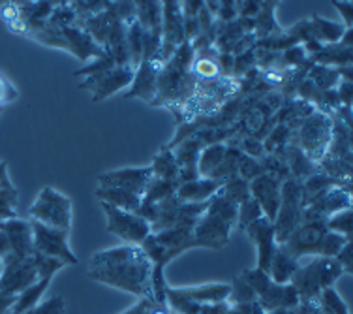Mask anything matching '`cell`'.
<instances>
[{"instance_id": "6da1fadb", "label": "cell", "mask_w": 353, "mask_h": 314, "mask_svg": "<svg viewBox=\"0 0 353 314\" xmlns=\"http://www.w3.org/2000/svg\"><path fill=\"white\" fill-rule=\"evenodd\" d=\"M87 275L102 284L152 301V264L139 245H123L96 253Z\"/></svg>"}, {"instance_id": "7a4b0ae2", "label": "cell", "mask_w": 353, "mask_h": 314, "mask_svg": "<svg viewBox=\"0 0 353 314\" xmlns=\"http://www.w3.org/2000/svg\"><path fill=\"white\" fill-rule=\"evenodd\" d=\"M237 204L224 198L220 190L209 199L207 211L199 217L194 228V245L222 248L230 241L231 230L237 224Z\"/></svg>"}, {"instance_id": "3957f363", "label": "cell", "mask_w": 353, "mask_h": 314, "mask_svg": "<svg viewBox=\"0 0 353 314\" xmlns=\"http://www.w3.org/2000/svg\"><path fill=\"white\" fill-rule=\"evenodd\" d=\"M342 273L344 271L334 258L314 256L308 266H299V269L290 280V284L299 294L301 303H314L323 290L333 288L334 280Z\"/></svg>"}, {"instance_id": "277c9868", "label": "cell", "mask_w": 353, "mask_h": 314, "mask_svg": "<svg viewBox=\"0 0 353 314\" xmlns=\"http://www.w3.org/2000/svg\"><path fill=\"white\" fill-rule=\"evenodd\" d=\"M305 199H303V183L299 179L290 177L280 186V207L276 219L272 222L276 245H284L303 222Z\"/></svg>"}, {"instance_id": "5b68a950", "label": "cell", "mask_w": 353, "mask_h": 314, "mask_svg": "<svg viewBox=\"0 0 353 314\" xmlns=\"http://www.w3.org/2000/svg\"><path fill=\"white\" fill-rule=\"evenodd\" d=\"M30 220H36L40 224L59 228V230H70L72 226V199L64 196L62 192L54 190L53 186H46L38 194V198L30 209H28Z\"/></svg>"}, {"instance_id": "8992f818", "label": "cell", "mask_w": 353, "mask_h": 314, "mask_svg": "<svg viewBox=\"0 0 353 314\" xmlns=\"http://www.w3.org/2000/svg\"><path fill=\"white\" fill-rule=\"evenodd\" d=\"M331 137H333L331 117L325 115L323 111L314 110L312 115H308L301 123V128L297 132V139H299L297 147L316 164V162H321V158L325 157Z\"/></svg>"}, {"instance_id": "52a82bcc", "label": "cell", "mask_w": 353, "mask_h": 314, "mask_svg": "<svg viewBox=\"0 0 353 314\" xmlns=\"http://www.w3.org/2000/svg\"><path fill=\"white\" fill-rule=\"evenodd\" d=\"M102 207L108 217V232L123 239L126 245H141L152 233L149 222L136 213L123 211L108 204H102Z\"/></svg>"}, {"instance_id": "ba28073f", "label": "cell", "mask_w": 353, "mask_h": 314, "mask_svg": "<svg viewBox=\"0 0 353 314\" xmlns=\"http://www.w3.org/2000/svg\"><path fill=\"white\" fill-rule=\"evenodd\" d=\"M30 226H32L36 253L49 256V258L61 259L66 266H75L77 264V256L72 253V248L68 245L70 230L51 228V226L40 224L36 220H30Z\"/></svg>"}, {"instance_id": "9c48e42d", "label": "cell", "mask_w": 353, "mask_h": 314, "mask_svg": "<svg viewBox=\"0 0 353 314\" xmlns=\"http://www.w3.org/2000/svg\"><path fill=\"white\" fill-rule=\"evenodd\" d=\"M34 258H19L8 254L2 258V275H0V292L6 295H17L28 286L38 282Z\"/></svg>"}, {"instance_id": "30bf717a", "label": "cell", "mask_w": 353, "mask_h": 314, "mask_svg": "<svg viewBox=\"0 0 353 314\" xmlns=\"http://www.w3.org/2000/svg\"><path fill=\"white\" fill-rule=\"evenodd\" d=\"M327 233L329 230H327L325 220H303L299 228L280 246H284L285 251L297 259L303 256H319Z\"/></svg>"}, {"instance_id": "8fae6325", "label": "cell", "mask_w": 353, "mask_h": 314, "mask_svg": "<svg viewBox=\"0 0 353 314\" xmlns=\"http://www.w3.org/2000/svg\"><path fill=\"white\" fill-rule=\"evenodd\" d=\"M136 75V68L132 66H111L102 72L88 75L87 79L79 85V89H87L92 92V100L100 102L105 100L108 96H111L117 90L124 89L126 85L134 81Z\"/></svg>"}, {"instance_id": "7c38bea8", "label": "cell", "mask_w": 353, "mask_h": 314, "mask_svg": "<svg viewBox=\"0 0 353 314\" xmlns=\"http://www.w3.org/2000/svg\"><path fill=\"white\" fill-rule=\"evenodd\" d=\"M152 177L154 175H152L150 166H147V168H123V170H113L98 175V183H100V186L124 188V190L134 192L143 198Z\"/></svg>"}, {"instance_id": "4fadbf2b", "label": "cell", "mask_w": 353, "mask_h": 314, "mask_svg": "<svg viewBox=\"0 0 353 314\" xmlns=\"http://www.w3.org/2000/svg\"><path fill=\"white\" fill-rule=\"evenodd\" d=\"M280 186H282V183H280L279 179H274L269 173H261L259 177L248 183L250 198L259 205L265 219H269L271 222H274L276 213H279Z\"/></svg>"}, {"instance_id": "5bb4252c", "label": "cell", "mask_w": 353, "mask_h": 314, "mask_svg": "<svg viewBox=\"0 0 353 314\" xmlns=\"http://www.w3.org/2000/svg\"><path fill=\"white\" fill-rule=\"evenodd\" d=\"M162 62L160 59H150V61H143L136 68L134 75V85L128 90V95L124 98H141L145 102L154 104V98L158 96V75L162 70Z\"/></svg>"}, {"instance_id": "9a60e30c", "label": "cell", "mask_w": 353, "mask_h": 314, "mask_svg": "<svg viewBox=\"0 0 353 314\" xmlns=\"http://www.w3.org/2000/svg\"><path fill=\"white\" fill-rule=\"evenodd\" d=\"M246 233L250 237L256 246H258V269L261 271H269V266H271L272 254L276 251V239H274V228H272V222L269 219H258L256 222H252L248 228H246Z\"/></svg>"}, {"instance_id": "2e32d148", "label": "cell", "mask_w": 353, "mask_h": 314, "mask_svg": "<svg viewBox=\"0 0 353 314\" xmlns=\"http://www.w3.org/2000/svg\"><path fill=\"white\" fill-rule=\"evenodd\" d=\"M2 232L6 233L10 241V251L19 258H32L34 256V237H32V226L30 220L12 219L6 220L2 226Z\"/></svg>"}, {"instance_id": "e0dca14e", "label": "cell", "mask_w": 353, "mask_h": 314, "mask_svg": "<svg viewBox=\"0 0 353 314\" xmlns=\"http://www.w3.org/2000/svg\"><path fill=\"white\" fill-rule=\"evenodd\" d=\"M201 149H203V141H201V137L196 136L184 139L183 144L179 145V149L173 153L176 166H179V181L181 183H188V181L199 179L197 160H199Z\"/></svg>"}, {"instance_id": "ac0fdd59", "label": "cell", "mask_w": 353, "mask_h": 314, "mask_svg": "<svg viewBox=\"0 0 353 314\" xmlns=\"http://www.w3.org/2000/svg\"><path fill=\"white\" fill-rule=\"evenodd\" d=\"M158 243L162 245L163 253H165V262L170 264L171 259L183 254L188 248H194V228L190 226H175L170 230L154 233Z\"/></svg>"}, {"instance_id": "d6986e66", "label": "cell", "mask_w": 353, "mask_h": 314, "mask_svg": "<svg viewBox=\"0 0 353 314\" xmlns=\"http://www.w3.org/2000/svg\"><path fill=\"white\" fill-rule=\"evenodd\" d=\"M224 181H216V179H196V181H188V183H181L176 188L175 196L184 204H205L218 194L222 188Z\"/></svg>"}, {"instance_id": "ffe728a7", "label": "cell", "mask_w": 353, "mask_h": 314, "mask_svg": "<svg viewBox=\"0 0 353 314\" xmlns=\"http://www.w3.org/2000/svg\"><path fill=\"white\" fill-rule=\"evenodd\" d=\"M176 295H181L184 300L197 303L203 307L205 303H220L230 297L231 286L230 284H201V286H192V288H171Z\"/></svg>"}, {"instance_id": "44dd1931", "label": "cell", "mask_w": 353, "mask_h": 314, "mask_svg": "<svg viewBox=\"0 0 353 314\" xmlns=\"http://www.w3.org/2000/svg\"><path fill=\"white\" fill-rule=\"evenodd\" d=\"M94 194L96 198L100 199V204H108L123 211L136 213L141 205V196L124 188H117V186H100Z\"/></svg>"}, {"instance_id": "7402d4cb", "label": "cell", "mask_w": 353, "mask_h": 314, "mask_svg": "<svg viewBox=\"0 0 353 314\" xmlns=\"http://www.w3.org/2000/svg\"><path fill=\"white\" fill-rule=\"evenodd\" d=\"M299 259L293 258L292 254L285 251L284 246H276V251L272 254L271 266H269V277H271L276 284H290V280L299 269Z\"/></svg>"}, {"instance_id": "603a6c76", "label": "cell", "mask_w": 353, "mask_h": 314, "mask_svg": "<svg viewBox=\"0 0 353 314\" xmlns=\"http://www.w3.org/2000/svg\"><path fill=\"white\" fill-rule=\"evenodd\" d=\"M225 149L228 145L224 144H211L201 149L199 153V160H197V173L201 179H212L214 173L222 164V160L225 157Z\"/></svg>"}, {"instance_id": "cb8c5ba5", "label": "cell", "mask_w": 353, "mask_h": 314, "mask_svg": "<svg viewBox=\"0 0 353 314\" xmlns=\"http://www.w3.org/2000/svg\"><path fill=\"white\" fill-rule=\"evenodd\" d=\"M49 284H51V279H40L32 286H28L27 290H23L21 294L15 295L14 305L10 307V314H23L30 311L32 307H36L41 295L46 294Z\"/></svg>"}, {"instance_id": "d4e9b609", "label": "cell", "mask_w": 353, "mask_h": 314, "mask_svg": "<svg viewBox=\"0 0 353 314\" xmlns=\"http://www.w3.org/2000/svg\"><path fill=\"white\" fill-rule=\"evenodd\" d=\"M310 32L318 41H329V43H334V41H342V36L346 35V30L339 23H333V21L321 19V17H314L310 21Z\"/></svg>"}, {"instance_id": "484cf974", "label": "cell", "mask_w": 353, "mask_h": 314, "mask_svg": "<svg viewBox=\"0 0 353 314\" xmlns=\"http://www.w3.org/2000/svg\"><path fill=\"white\" fill-rule=\"evenodd\" d=\"M150 170H152V175L157 179L181 183V181H179V166H176L175 162V155L170 153V150H162V153L154 158V162L150 164Z\"/></svg>"}, {"instance_id": "4316f807", "label": "cell", "mask_w": 353, "mask_h": 314, "mask_svg": "<svg viewBox=\"0 0 353 314\" xmlns=\"http://www.w3.org/2000/svg\"><path fill=\"white\" fill-rule=\"evenodd\" d=\"M220 194L224 198L231 199L233 204L241 205L243 202L250 198V188H248V183L245 179H241L239 175H233V177L225 179L224 185L220 188Z\"/></svg>"}, {"instance_id": "83f0119b", "label": "cell", "mask_w": 353, "mask_h": 314, "mask_svg": "<svg viewBox=\"0 0 353 314\" xmlns=\"http://www.w3.org/2000/svg\"><path fill=\"white\" fill-rule=\"evenodd\" d=\"M17 199H19V192L15 186H8V188H0V220L17 219Z\"/></svg>"}, {"instance_id": "f1b7e54d", "label": "cell", "mask_w": 353, "mask_h": 314, "mask_svg": "<svg viewBox=\"0 0 353 314\" xmlns=\"http://www.w3.org/2000/svg\"><path fill=\"white\" fill-rule=\"evenodd\" d=\"M261 217H263V213H261L259 205L252 198H248L237 207V226L241 230H246L252 222H256Z\"/></svg>"}, {"instance_id": "f546056e", "label": "cell", "mask_w": 353, "mask_h": 314, "mask_svg": "<svg viewBox=\"0 0 353 314\" xmlns=\"http://www.w3.org/2000/svg\"><path fill=\"white\" fill-rule=\"evenodd\" d=\"M34 266L36 271H38V279H53L57 271H61L62 267H66L64 262L61 259L49 258V256H43V254L34 253Z\"/></svg>"}, {"instance_id": "4dcf8cb0", "label": "cell", "mask_w": 353, "mask_h": 314, "mask_svg": "<svg viewBox=\"0 0 353 314\" xmlns=\"http://www.w3.org/2000/svg\"><path fill=\"white\" fill-rule=\"evenodd\" d=\"M327 230H331L334 233H340L344 237H352V209L346 211L334 213L333 217H329L325 220Z\"/></svg>"}, {"instance_id": "1f68e13d", "label": "cell", "mask_w": 353, "mask_h": 314, "mask_svg": "<svg viewBox=\"0 0 353 314\" xmlns=\"http://www.w3.org/2000/svg\"><path fill=\"white\" fill-rule=\"evenodd\" d=\"M261 173H265L261 162L256 160V158H250V157H246V155H243V158L239 160V168H237L239 177L245 179L246 183H250V181H254L256 177H259Z\"/></svg>"}, {"instance_id": "d6a6232c", "label": "cell", "mask_w": 353, "mask_h": 314, "mask_svg": "<svg viewBox=\"0 0 353 314\" xmlns=\"http://www.w3.org/2000/svg\"><path fill=\"white\" fill-rule=\"evenodd\" d=\"M194 72L203 79H212L220 72V64L211 55H201L194 62Z\"/></svg>"}, {"instance_id": "836d02e7", "label": "cell", "mask_w": 353, "mask_h": 314, "mask_svg": "<svg viewBox=\"0 0 353 314\" xmlns=\"http://www.w3.org/2000/svg\"><path fill=\"white\" fill-rule=\"evenodd\" d=\"M66 313V305H64V300H62L61 295H54L51 300H48L46 303H41V305H36L30 311L23 314H64Z\"/></svg>"}, {"instance_id": "e575fe53", "label": "cell", "mask_w": 353, "mask_h": 314, "mask_svg": "<svg viewBox=\"0 0 353 314\" xmlns=\"http://www.w3.org/2000/svg\"><path fill=\"white\" fill-rule=\"evenodd\" d=\"M243 155H246V157L250 158H256V160H259V158L265 157V147H263V141L261 139H258V137H246V139H243Z\"/></svg>"}, {"instance_id": "d590c367", "label": "cell", "mask_w": 353, "mask_h": 314, "mask_svg": "<svg viewBox=\"0 0 353 314\" xmlns=\"http://www.w3.org/2000/svg\"><path fill=\"white\" fill-rule=\"evenodd\" d=\"M15 98H17V89L8 81L4 75H0V106L14 102Z\"/></svg>"}, {"instance_id": "8d00e7d4", "label": "cell", "mask_w": 353, "mask_h": 314, "mask_svg": "<svg viewBox=\"0 0 353 314\" xmlns=\"http://www.w3.org/2000/svg\"><path fill=\"white\" fill-rule=\"evenodd\" d=\"M334 259H336V262L340 264L342 271H346V273H350V271H352V241L344 245V248H342V251L336 254V258Z\"/></svg>"}, {"instance_id": "74e56055", "label": "cell", "mask_w": 353, "mask_h": 314, "mask_svg": "<svg viewBox=\"0 0 353 314\" xmlns=\"http://www.w3.org/2000/svg\"><path fill=\"white\" fill-rule=\"evenodd\" d=\"M334 6L339 12L344 14V19H346V28L347 30H352V15H353V4L350 2H333Z\"/></svg>"}, {"instance_id": "f35d334b", "label": "cell", "mask_w": 353, "mask_h": 314, "mask_svg": "<svg viewBox=\"0 0 353 314\" xmlns=\"http://www.w3.org/2000/svg\"><path fill=\"white\" fill-rule=\"evenodd\" d=\"M235 14H237V8H235L233 2H222V4H220V12H218L220 19H224V21L235 19Z\"/></svg>"}, {"instance_id": "ab89813d", "label": "cell", "mask_w": 353, "mask_h": 314, "mask_svg": "<svg viewBox=\"0 0 353 314\" xmlns=\"http://www.w3.org/2000/svg\"><path fill=\"white\" fill-rule=\"evenodd\" d=\"M15 295H6L0 292V314H10V307L14 305Z\"/></svg>"}, {"instance_id": "60d3db41", "label": "cell", "mask_w": 353, "mask_h": 314, "mask_svg": "<svg viewBox=\"0 0 353 314\" xmlns=\"http://www.w3.org/2000/svg\"><path fill=\"white\" fill-rule=\"evenodd\" d=\"M8 186L14 185H12L10 175H8V164L4 160H0V188H8Z\"/></svg>"}, {"instance_id": "b9f144b4", "label": "cell", "mask_w": 353, "mask_h": 314, "mask_svg": "<svg viewBox=\"0 0 353 314\" xmlns=\"http://www.w3.org/2000/svg\"><path fill=\"white\" fill-rule=\"evenodd\" d=\"M259 10H261L259 2H243V4H241V15H243V19H245L248 14H256Z\"/></svg>"}, {"instance_id": "7bdbcfd3", "label": "cell", "mask_w": 353, "mask_h": 314, "mask_svg": "<svg viewBox=\"0 0 353 314\" xmlns=\"http://www.w3.org/2000/svg\"><path fill=\"white\" fill-rule=\"evenodd\" d=\"M10 253H12V251H10V241H8L6 233L0 230V259L4 258V256H8Z\"/></svg>"}, {"instance_id": "ee69618b", "label": "cell", "mask_w": 353, "mask_h": 314, "mask_svg": "<svg viewBox=\"0 0 353 314\" xmlns=\"http://www.w3.org/2000/svg\"><path fill=\"white\" fill-rule=\"evenodd\" d=\"M269 314H292V311H285V308H276V311H271Z\"/></svg>"}, {"instance_id": "f6af8a7d", "label": "cell", "mask_w": 353, "mask_h": 314, "mask_svg": "<svg viewBox=\"0 0 353 314\" xmlns=\"http://www.w3.org/2000/svg\"><path fill=\"white\" fill-rule=\"evenodd\" d=\"M0 275H2V259H0Z\"/></svg>"}, {"instance_id": "bcb514c9", "label": "cell", "mask_w": 353, "mask_h": 314, "mask_svg": "<svg viewBox=\"0 0 353 314\" xmlns=\"http://www.w3.org/2000/svg\"><path fill=\"white\" fill-rule=\"evenodd\" d=\"M2 226H4V222H2V220H0V230H2Z\"/></svg>"}]
</instances>
